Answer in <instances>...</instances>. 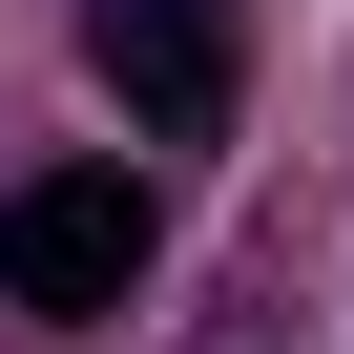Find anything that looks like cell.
<instances>
[{
    "label": "cell",
    "instance_id": "obj_1",
    "mask_svg": "<svg viewBox=\"0 0 354 354\" xmlns=\"http://www.w3.org/2000/svg\"><path fill=\"white\" fill-rule=\"evenodd\" d=\"M0 292H21L42 333L125 313V292H146V188H125V167H42V188H0Z\"/></svg>",
    "mask_w": 354,
    "mask_h": 354
},
{
    "label": "cell",
    "instance_id": "obj_2",
    "mask_svg": "<svg viewBox=\"0 0 354 354\" xmlns=\"http://www.w3.org/2000/svg\"><path fill=\"white\" fill-rule=\"evenodd\" d=\"M84 63H104V104H125L146 146H209V125H230V84H250L230 0H84Z\"/></svg>",
    "mask_w": 354,
    "mask_h": 354
}]
</instances>
